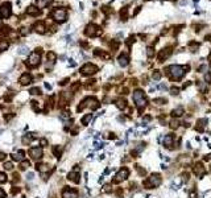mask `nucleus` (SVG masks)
I'll use <instances>...</instances> for the list:
<instances>
[{"label": "nucleus", "instance_id": "1", "mask_svg": "<svg viewBox=\"0 0 211 198\" xmlns=\"http://www.w3.org/2000/svg\"><path fill=\"white\" fill-rule=\"evenodd\" d=\"M133 101H135V103H136V106L139 108V114H143L144 108L148 106V99H147L144 91L135 90V92H133Z\"/></svg>", "mask_w": 211, "mask_h": 198}, {"label": "nucleus", "instance_id": "2", "mask_svg": "<svg viewBox=\"0 0 211 198\" xmlns=\"http://www.w3.org/2000/svg\"><path fill=\"white\" fill-rule=\"evenodd\" d=\"M165 71L168 73L169 78L173 79V81H179V79L185 75V67L178 66V65H172V66L166 67Z\"/></svg>", "mask_w": 211, "mask_h": 198}, {"label": "nucleus", "instance_id": "3", "mask_svg": "<svg viewBox=\"0 0 211 198\" xmlns=\"http://www.w3.org/2000/svg\"><path fill=\"white\" fill-rule=\"evenodd\" d=\"M161 182H162L161 176L158 173H153V174H150V177L144 180L143 185H144L145 189H156V187H158L161 185Z\"/></svg>", "mask_w": 211, "mask_h": 198}, {"label": "nucleus", "instance_id": "4", "mask_svg": "<svg viewBox=\"0 0 211 198\" xmlns=\"http://www.w3.org/2000/svg\"><path fill=\"white\" fill-rule=\"evenodd\" d=\"M99 106H100V103L98 102V99L95 96H87V98L83 99L82 103L78 106L77 111H82L84 107H90L91 110H96V108H99Z\"/></svg>", "mask_w": 211, "mask_h": 198}, {"label": "nucleus", "instance_id": "5", "mask_svg": "<svg viewBox=\"0 0 211 198\" xmlns=\"http://www.w3.org/2000/svg\"><path fill=\"white\" fill-rule=\"evenodd\" d=\"M98 71V66L96 65H94V63H84L82 67H81V74L82 75H92V74H95Z\"/></svg>", "mask_w": 211, "mask_h": 198}, {"label": "nucleus", "instance_id": "6", "mask_svg": "<svg viewBox=\"0 0 211 198\" xmlns=\"http://www.w3.org/2000/svg\"><path fill=\"white\" fill-rule=\"evenodd\" d=\"M52 17H53L57 23H63V21H66L67 13H66V11H65V9L58 8V9H54V11L52 12Z\"/></svg>", "mask_w": 211, "mask_h": 198}, {"label": "nucleus", "instance_id": "7", "mask_svg": "<svg viewBox=\"0 0 211 198\" xmlns=\"http://www.w3.org/2000/svg\"><path fill=\"white\" fill-rule=\"evenodd\" d=\"M102 33V31H100V28L98 27V25H95V24H88L87 27H86V29H84V34L87 36V37H94V36H98V34H100Z\"/></svg>", "mask_w": 211, "mask_h": 198}, {"label": "nucleus", "instance_id": "8", "mask_svg": "<svg viewBox=\"0 0 211 198\" xmlns=\"http://www.w3.org/2000/svg\"><path fill=\"white\" fill-rule=\"evenodd\" d=\"M128 176H129V169L128 168H122L118 173H116V177L114 178V184H120L122 181H124V180H127L128 178Z\"/></svg>", "mask_w": 211, "mask_h": 198}, {"label": "nucleus", "instance_id": "9", "mask_svg": "<svg viewBox=\"0 0 211 198\" xmlns=\"http://www.w3.org/2000/svg\"><path fill=\"white\" fill-rule=\"evenodd\" d=\"M12 13V6L11 3H4L0 6V19H8Z\"/></svg>", "mask_w": 211, "mask_h": 198}, {"label": "nucleus", "instance_id": "10", "mask_svg": "<svg viewBox=\"0 0 211 198\" xmlns=\"http://www.w3.org/2000/svg\"><path fill=\"white\" fill-rule=\"evenodd\" d=\"M40 61H41V54H40V52H34V53H32V56L29 57L27 65H28L29 67H36V66L40 65Z\"/></svg>", "mask_w": 211, "mask_h": 198}, {"label": "nucleus", "instance_id": "11", "mask_svg": "<svg viewBox=\"0 0 211 198\" xmlns=\"http://www.w3.org/2000/svg\"><path fill=\"white\" fill-rule=\"evenodd\" d=\"M193 173L198 177V178H202V176H204V165H203V162H197L195 165H194V168H193Z\"/></svg>", "mask_w": 211, "mask_h": 198}, {"label": "nucleus", "instance_id": "12", "mask_svg": "<svg viewBox=\"0 0 211 198\" xmlns=\"http://www.w3.org/2000/svg\"><path fill=\"white\" fill-rule=\"evenodd\" d=\"M62 198H78V191L70 189L69 186H65V189L62 190Z\"/></svg>", "mask_w": 211, "mask_h": 198}, {"label": "nucleus", "instance_id": "13", "mask_svg": "<svg viewBox=\"0 0 211 198\" xmlns=\"http://www.w3.org/2000/svg\"><path fill=\"white\" fill-rule=\"evenodd\" d=\"M172 53H173V49H172V48H165L164 50H161L160 54H158V62L166 61V60L172 56Z\"/></svg>", "mask_w": 211, "mask_h": 198}, {"label": "nucleus", "instance_id": "14", "mask_svg": "<svg viewBox=\"0 0 211 198\" xmlns=\"http://www.w3.org/2000/svg\"><path fill=\"white\" fill-rule=\"evenodd\" d=\"M29 155L33 160H38L42 157V148L40 147H34V148H31L29 149Z\"/></svg>", "mask_w": 211, "mask_h": 198}, {"label": "nucleus", "instance_id": "15", "mask_svg": "<svg viewBox=\"0 0 211 198\" xmlns=\"http://www.w3.org/2000/svg\"><path fill=\"white\" fill-rule=\"evenodd\" d=\"M32 75L29 74V73H24L20 78H19V83L20 85H23V86H27V85H29L31 82H32Z\"/></svg>", "mask_w": 211, "mask_h": 198}, {"label": "nucleus", "instance_id": "16", "mask_svg": "<svg viewBox=\"0 0 211 198\" xmlns=\"http://www.w3.org/2000/svg\"><path fill=\"white\" fill-rule=\"evenodd\" d=\"M118 62L122 67H125L128 63H129V58H128V54L127 53H122L119 57H118Z\"/></svg>", "mask_w": 211, "mask_h": 198}, {"label": "nucleus", "instance_id": "17", "mask_svg": "<svg viewBox=\"0 0 211 198\" xmlns=\"http://www.w3.org/2000/svg\"><path fill=\"white\" fill-rule=\"evenodd\" d=\"M173 143H174V135H166L165 137H164V147L165 148H168V149H170L172 147L170 145H173Z\"/></svg>", "mask_w": 211, "mask_h": 198}, {"label": "nucleus", "instance_id": "18", "mask_svg": "<svg viewBox=\"0 0 211 198\" xmlns=\"http://www.w3.org/2000/svg\"><path fill=\"white\" fill-rule=\"evenodd\" d=\"M45 24L42 23V21H37L34 25H33V29L37 32V33H40V34H42V33H45Z\"/></svg>", "mask_w": 211, "mask_h": 198}, {"label": "nucleus", "instance_id": "19", "mask_svg": "<svg viewBox=\"0 0 211 198\" xmlns=\"http://www.w3.org/2000/svg\"><path fill=\"white\" fill-rule=\"evenodd\" d=\"M27 13L31 15V16H38V15H41V11L37 7H34V6H29L27 8Z\"/></svg>", "mask_w": 211, "mask_h": 198}, {"label": "nucleus", "instance_id": "20", "mask_svg": "<svg viewBox=\"0 0 211 198\" xmlns=\"http://www.w3.org/2000/svg\"><path fill=\"white\" fill-rule=\"evenodd\" d=\"M67 178H69L70 181L75 182V184H79V181H81V178H79V173H78V172H75V170L70 172V173L67 174Z\"/></svg>", "mask_w": 211, "mask_h": 198}, {"label": "nucleus", "instance_id": "21", "mask_svg": "<svg viewBox=\"0 0 211 198\" xmlns=\"http://www.w3.org/2000/svg\"><path fill=\"white\" fill-rule=\"evenodd\" d=\"M182 115H183V108L182 107H177V108H174L172 111V116L173 118H181Z\"/></svg>", "mask_w": 211, "mask_h": 198}, {"label": "nucleus", "instance_id": "22", "mask_svg": "<svg viewBox=\"0 0 211 198\" xmlns=\"http://www.w3.org/2000/svg\"><path fill=\"white\" fill-rule=\"evenodd\" d=\"M53 153L56 155L57 159H61V155H62V147L61 145H54L53 147Z\"/></svg>", "mask_w": 211, "mask_h": 198}, {"label": "nucleus", "instance_id": "23", "mask_svg": "<svg viewBox=\"0 0 211 198\" xmlns=\"http://www.w3.org/2000/svg\"><path fill=\"white\" fill-rule=\"evenodd\" d=\"M116 106L119 110H124L127 107V102H125V99H118L116 101Z\"/></svg>", "mask_w": 211, "mask_h": 198}, {"label": "nucleus", "instance_id": "24", "mask_svg": "<svg viewBox=\"0 0 211 198\" xmlns=\"http://www.w3.org/2000/svg\"><path fill=\"white\" fill-rule=\"evenodd\" d=\"M23 157H24V152H23V151H20L19 153H13V155H12V159H13L15 161H21Z\"/></svg>", "mask_w": 211, "mask_h": 198}, {"label": "nucleus", "instance_id": "25", "mask_svg": "<svg viewBox=\"0 0 211 198\" xmlns=\"http://www.w3.org/2000/svg\"><path fill=\"white\" fill-rule=\"evenodd\" d=\"M9 27L8 25H2L0 27V33H2L3 36H7V34H9Z\"/></svg>", "mask_w": 211, "mask_h": 198}, {"label": "nucleus", "instance_id": "26", "mask_svg": "<svg viewBox=\"0 0 211 198\" xmlns=\"http://www.w3.org/2000/svg\"><path fill=\"white\" fill-rule=\"evenodd\" d=\"M92 119V115L91 114H87V115H84L83 118H82V124L83 126H87L88 123H90V120Z\"/></svg>", "mask_w": 211, "mask_h": 198}, {"label": "nucleus", "instance_id": "27", "mask_svg": "<svg viewBox=\"0 0 211 198\" xmlns=\"http://www.w3.org/2000/svg\"><path fill=\"white\" fill-rule=\"evenodd\" d=\"M169 126H170V128H172V130H177V128L179 127V122H178L177 119H173V120L169 123Z\"/></svg>", "mask_w": 211, "mask_h": 198}, {"label": "nucleus", "instance_id": "28", "mask_svg": "<svg viewBox=\"0 0 211 198\" xmlns=\"http://www.w3.org/2000/svg\"><path fill=\"white\" fill-rule=\"evenodd\" d=\"M50 2H52V0H37V4H38V7L44 8V7H46Z\"/></svg>", "mask_w": 211, "mask_h": 198}, {"label": "nucleus", "instance_id": "29", "mask_svg": "<svg viewBox=\"0 0 211 198\" xmlns=\"http://www.w3.org/2000/svg\"><path fill=\"white\" fill-rule=\"evenodd\" d=\"M19 33H20L21 36H27V34H29V29H28L27 27H21V28L19 29Z\"/></svg>", "mask_w": 211, "mask_h": 198}, {"label": "nucleus", "instance_id": "30", "mask_svg": "<svg viewBox=\"0 0 211 198\" xmlns=\"http://www.w3.org/2000/svg\"><path fill=\"white\" fill-rule=\"evenodd\" d=\"M161 77H162V74H161V71H158V70H154V73L152 74V78L156 79V81L161 79Z\"/></svg>", "mask_w": 211, "mask_h": 198}, {"label": "nucleus", "instance_id": "31", "mask_svg": "<svg viewBox=\"0 0 211 198\" xmlns=\"http://www.w3.org/2000/svg\"><path fill=\"white\" fill-rule=\"evenodd\" d=\"M28 166H29V161L28 160H25V161H23V162H20V170H25V169H28Z\"/></svg>", "mask_w": 211, "mask_h": 198}, {"label": "nucleus", "instance_id": "32", "mask_svg": "<svg viewBox=\"0 0 211 198\" xmlns=\"http://www.w3.org/2000/svg\"><path fill=\"white\" fill-rule=\"evenodd\" d=\"M8 46H9V44H8L7 41H2V42H0V52L7 50V49H8Z\"/></svg>", "mask_w": 211, "mask_h": 198}, {"label": "nucleus", "instance_id": "33", "mask_svg": "<svg viewBox=\"0 0 211 198\" xmlns=\"http://www.w3.org/2000/svg\"><path fill=\"white\" fill-rule=\"evenodd\" d=\"M56 58H57L56 53H53V52H49V53H48V60H49V62H54Z\"/></svg>", "mask_w": 211, "mask_h": 198}, {"label": "nucleus", "instance_id": "34", "mask_svg": "<svg viewBox=\"0 0 211 198\" xmlns=\"http://www.w3.org/2000/svg\"><path fill=\"white\" fill-rule=\"evenodd\" d=\"M198 88L200 91H206L207 90V83L206 82H198Z\"/></svg>", "mask_w": 211, "mask_h": 198}, {"label": "nucleus", "instance_id": "35", "mask_svg": "<svg viewBox=\"0 0 211 198\" xmlns=\"http://www.w3.org/2000/svg\"><path fill=\"white\" fill-rule=\"evenodd\" d=\"M127 11H128V8H127V7H124V8L120 11V16H122V19H123V20H127Z\"/></svg>", "mask_w": 211, "mask_h": 198}, {"label": "nucleus", "instance_id": "36", "mask_svg": "<svg viewBox=\"0 0 211 198\" xmlns=\"http://www.w3.org/2000/svg\"><path fill=\"white\" fill-rule=\"evenodd\" d=\"M119 41H116V40H114V41H111V49L112 50H116L118 48H119Z\"/></svg>", "mask_w": 211, "mask_h": 198}, {"label": "nucleus", "instance_id": "37", "mask_svg": "<svg viewBox=\"0 0 211 198\" xmlns=\"http://www.w3.org/2000/svg\"><path fill=\"white\" fill-rule=\"evenodd\" d=\"M28 52H29V49L27 48V46H21L20 49H19V54H28Z\"/></svg>", "mask_w": 211, "mask_h": 198}, {"label": "nucleus", "instance_id": "38", "mask_svg": "<svg viewBox=\"0 0 211 198\" xmlns=\"http://www.w3.org/2000/svg\"><path fill=\"white\" fill-rule=\"evenodd\" d=\"M31 94H33V95H38V94H41V90L38 88V87H33V88H31V91H29Z\"/></svg>", "mask_w": 211, "mask_h": 198}, {"label": "nucleus", "instance_id": "39", "mask_svg": "<svg viewBox=\"0 0 211 198\" xmlns=\"http://www.w3.org/2000/svg\"><path fill=\"white\" fill-rule=\"evenodd\" d=\"M190 48H191V52H197V50H198V48H199V44H197V42H191V44H190Z\"/></svg>", "mask_w": 211, "mask_h": 198}, {"label": "nucleus", "instance_id": "40", "mask_svg": "<svg viewBox=\"0 0 211 198\" xmlns=\"http://www.w3.org/2000/svg\"><path fill=\"white\" fill-rule=\"evenodd\" d=\"M147 56H148V57H150V58L154 56V50H153V48H148V49H147Z\"/></svg>", "mask_w": 211, "mask_h": 198}, {"label": "nucleus", "instance_id": "41", "mask_svg": "<svg viewBox=\"0 0 211 198\" xmlns=\"http://www.w3.org/2000/svg\"><path fill=\"white\" fill-rule=\"evenodd\" d=\"M204 82H206V83H210V82H211V73H208V71L206 73V75H204Z\"/></svg>", "mask_w": 211, "mask_h": 198}, {"label": "nucleus", "instance_id": "42", "mask_svg": "<svg viewBox=\"0 0 211 198\" xmlns=\"http://www.w3.org/2000/svg\"><path fill=\"white\" fill-rule=\"evenodd\" d=\"M4 169H6V170H12V169H13L12 162H6V164H4Z\"/></svg>", "mask_w": 211, "mask_h": 198}, {"label": "nucleus", "instance_id": "43", "mask_svg": "<svg viewBox=\"0 0 211 198\" xmlns=\"http://www.w3.org/2000/svg\"><path fill=\"white\" fill-rule=\"evenodd\" d=\"M189 178H190V174H189V173H183V174H182V182H183V184L187 182Z\"/></svg>", "mask_w": 211, "mask_h": 198}, {"label": "nucleus", "instance_id": "44", "mask_svg": "<svg viewBox=\"0 0 211 198\" xmlns=\"http://www.w3.org/2000/svg\"><path fill=\"white\" fill-rule=\"evenodd\" d=\"M7 182V176L4 173H0V184H4Z\"/></svg>", "mask_w": 211, "mask_h": 198}, {"label": "nucleus", "instance_id": "45", "mask_svg": "<svg viewBox=\"0 0 211 198\" xmlns=\"http://www.w3.org/2000/svg\"><path fill=\"white\" fill-rule=\"evenodd\" d=\"M104 193H111L112 189H111V185H104V189H103Z\"/></svg>", "mask_w": 211, "mask_h": 198}, {"label": "nucleus", "instance_id": "46", "mask_svg": "<svg viewBox=\"0 0 211 198\" xmlns=\"http://www.w3.org/2000/svg\"><path fill=\"white\" fill-rule=\"evenodd\" d=\"M206 70H207V66H206V65H200V66H199V69H198V71H199V73H207Z\"/></svg>", "mask_w": 211, "mask_h": 198}, {"label": "nucleus", "instance_id": "47", "mask_svg": "<svg viewBox=\"0 0 211 198\" xmlns=\"http://www.w3.org/2000/svg\"><path fill=\"white\" fill-rule=\"evenodd\" d=\"M172 92L170 94H173V95H178V92H179V88L178 87H172V90H170Z\"/></svg>", "mask_w": 211, "mask_h": 198}, {"label": "nucleus", "instance_id": "48", "mask_svg": "<svg viewBox=\"0 0 211 198\" xmlns=\"http://www.w3.org/2000/svg\"><path fill=\"white\" fill-rule=\"evenodd\" d=\"M153 102H156V103H158V105H165V103H166V99H154Z\"/></svg>", "mask_w": 211, "mask_h": 198}, {"label": "nucleus", "instance_id": "49", "mask_svg": "<svg viewBox=\"0 0 211 198\" xmlns=\"http://www.w3.org/2000/svg\"><path fill=\"white\" fill-rule=\"evenodd\" d=\"M137 172H139V174H141V176H145V174H147L145 169H143V168H139V165H137Z\"/></svg>", "mask_w": 211, "mask_h": 198}, {"label": "nucleus", "instance_id": "50", "mask_svg": "<svg viewBox=\"0 0 211 198\" xmlns=\"http://www.w3.org/2000/svg\"><path fill=\"white\" fill-rule=\"evenodd\" d=\"M20 190H21L20 187H13V189L11 190V194H13V195H15V194H17V193H19Z\"/></svg>", "mask_w": 211, "mask_h": 198}, {"label": "nucleus", "instance_id": "51", "mask_svg": "<svg viewBox=\"0 0 211 198\" xmlns=\"http://www.w3.org/2000/svg\"><path fill=\"white\" fill-rule=\"evenodd\" d=\"M133 41H135V37H133V36H131V37L127 40V45H131V44H133Z\"/></svg>", "mask_w": 211, "mask_h": 198}, {"label": "nucleus", "instance_id": "52", "mask_svg": "<svg viewBox=\"0 0 211 198\" xmlns=\"http://www.w3.org/2000/svg\"><path fill=\"white\" fill-rule=\"evenodd\" d=\"M41 145H42V147H46V145H48V140H46V139H41Z\"/></svg>", "mask_w": 211, "mask_h": 198}, {"label": "nucleus", "instance_id": "53", "mask_svg": "<svg viewBox=\"0 0 211 198\" xmlns=\"http://www.w3.org/2000/svg\"><path fill=\"white\" fill-rule=\"evenodd\" d=\"M4 197H6V191L0 187V198H4Z\"/></svg>", "mask_w": 211, "mask_h": 198}, {"label": "nucleus", "instance_id": "54", "mask_svg": "<svg viewBox=\"0 0 211 198\" xmlns=\"http://www.w3.org/2000/svg\"><path fill=\"white\" fill-rule=\"evenodd\" d=\"M67 82H69V78H66V79H62V81L59 82V85H61V86H63V85H66Z\"/></svg>", "mask_w": 211, "mask_h": 198}, {"label": "nucleus", "instance_id": "55", "mask_svg": "<svg viewBox=\"0 0 211 198\" xmlns=\"http://www.w3.org/2000/svg\"><path fill=\"white\" fill-rule=\"evenodd\" d=\"M190 198H197V190H194V191L190 193Z\"/></svg>", "mask_w": 211, "mask_h": 198}, {"label": "nucleus", "instance_id": "56", "mask_svg": "<svg viewBox=\"0 0 211 198\" xmlns=\"http://www.w3.org/2000/svg\"><path fill=\"white\" fill-rule=\"evenodd\" d=\"M149 120H152V116H150V115H147V116H144V122H149Z\"/></svg>", "mask_w": 211, "mask_h": 198}, {"label": "nucleus", "instance_id": "57", "mask_svg": "<svg viewBox=\"0 0 211 198\" xmlns=\"http://www.w3.org/2000/svg\"><path fill=\"white\" fill-rule=\"evenodd\" d=\"M4 159H6V153L0 152V160H4Z\"/></svg>", "mask_w": 211, "mask_h": 198}, {"label": "nucleus", "instance_id": "58", "mask_svg": "<svg viewBox=\"0 0 211 198\" xmlns=\"http://www.w3.org/2000/svg\"><path fill=\"white\" fill-rule=\"evenodd\" d=\"M140 9H141V7H137V8H136V11H135V12H133V15H135V16H136V15H137V13H139V12H140Z\"/></svg>", "mask_w": 211, "mask_h": 198}, {"label": "nucleus", "instance_id": "59", "mask_svg": "<svg viewBox=\"0 0 211 198\" xmlns=\"http://www.w3.org/2000/svg\"><path fill=\"white\" fill-rule=\"evenodd\" d=\"M158 88H160V90H166V86H165V85H160Z\"/></svg>", "mask_w": 211, "mask_h": 198}, {"label": "nucleus", "instance_id": "60", "mask_svg": "<svg viewBox=\"0 0 211 198\" xmlns=\"http://www.w3.org/2000/svg\"><path fill=\"white\" fill-rule=\"evenodd\" d=\"M116 194H118V195H122V194H123V190H122V189H118V190H116Z\"/></svg>", "mask_w": 211, "mask_h": 198}, {"label": "nucleus", "instance_id": "61", "mask_svg": "<svg viewBox=\"0 0 211 198\" xmlns=\"http://www.w3.org/2000/svg\"><path fill=\"white\" fill-rule=\"evenodd\" d=\"M33 176H34L33 173H28V176H27V177H28V180H31V178H33Z\"/></svg>", "mask_w": 211, "mask_h": 198}, {"label": "nucleus", "instance_id": "62", "mask_svg": "<svg viewBox=\"0 0 211 198\" xmlns=\"http://www.w3.org/2000/svg\"><path fill=\"white\" fill-rule=\"evenodd\" d=\"M45 87H46V88H48V90H50V88H52V87H50V85H49V83H45Z\"/></svg>", "mask_w": 211, "mask_h": 198}, {"label": "nucleus", "instance_id": "63", "mask_svg": "<svg viewBox=\"0 0 211 198\" xmlns=\"http://www.w3.org/2000/svg\"><path fill=\"white\" fill-rule=\"evenodd\" d=\"M208 61L211 62V53H210V56H208Z\"/></svg>", "mask_w": 211, "mask_h": 198}, {"label": "nucleus", "instance_id": "64", "mask_svg": "<svg viewBox=\"0 0 211 198\" xmlns=\"http://www.w3.org/2000/svg\"><path fill=\"white\" fill-rule=\"evenodd\" d=\"M210 170H211V166H210Z\"/></svg>", "mask_w": 211, "mask_h": 198}]
</instances>
